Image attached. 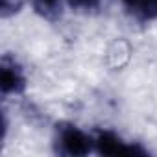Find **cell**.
Wrapping results in <instances>:
<instances>
[{
  "label": "cell",
  "instance_id": "obj_1",
  "mask_svg": "<svg viewBox=\"0 0 157 157\" xmlns=\"http://www.w3.org/2000/svg\"><path fill=\"white\" fill-rule=\"evenodd\" d=\"M54 150L65 157H83L94 151V139L72 122H59L54 129Z\"/></svg>",
  "mask_w": 157,
  "mask_h": 157
},
{
  "label": "cell",
  "instance_id": "obj_2",
  "mask_svg": "<svg viewBox=\"0 0 157 157\" xmlns=\"http://www.w3.org/2000/svg\"><path fill=\"white\" fill-rule=\"evenodd\" d=\"M94 151L100 155H111V157H133V155H146L148 151L140 144L126 142L120 135L109 129H98L94 135Z\"/></svg>",
  "mask_w": 157,
  "mask_h": 157
},
{
  "label": "cell",
  "instance_id": "obj_3",
  "mask_svg": "<svg viewBox=\"0 0 157 157\" xmlns=\"http://www.w3.org/2000/svg\"><path fill=\"white\" fill-rule=\"evenodd\" d=\"M26 82L28 80L22 65L11 54H4L0 59V91H2V96L22 94L26 89Z\"/></svg>",
  "mask_w": 157,
  "mask_h": 157
},
{
  "label": "cell",
  "instance_id": "obj_4",
  "mask_svg": "<svg viewBox=\"0 0 157 157\" xmlns=\"http://www.w3.org/2000/svg\"><path fill=\"white\" fill-rule=\"evenodd\" d=\"M122 6L137 21L157 19V0H122Z\"/></svg>",
  "mask_w": 157,
  "mask_h": 157
},
{
  "label": "cell",
  "instance_id": "obj_5",
  "mask_svg": "<svg viewBox=\"0 0 157 157\" xmlns=\"http://www.w3.org/2000/svg\"><path fill=\"white\" fill-rule=\"evenodd\" d=\"M30 2L33 11L48 22H56L63 15V0H30Z\"/></svg>",
  "mask_w": 157,
  "mask_h": 157
},
{
  "label": "cell",
  "instance_id": "obj_6",
  "mask_svg": "<svg viewBox=\"0 0 157 157\" xmlns=\"http://www.w3.org/2000/svg\"><path fill=\"white\" fill-rule=\"evenodd\" d=\"M24 0H0V15L2 19H10L21 11Z\"/></svg>",
  "mask_w": 157,
  "mask_h": 157
},
{
  "label": "cell",
  "instance_id": "obj_7",
  "mask_svg": "<svg viewBox=\"0 0 157 157\" xmlns=\"http://www.w3.org/2000/svg\"><path fill=\"white\" fill-rule=\"evenodd\" d=\"M65 2L76 11H94L100 8L102 0H65Z\"/></svg>",
  "mask_w": 157,
  "mask_h": 157
}]
</instances>
